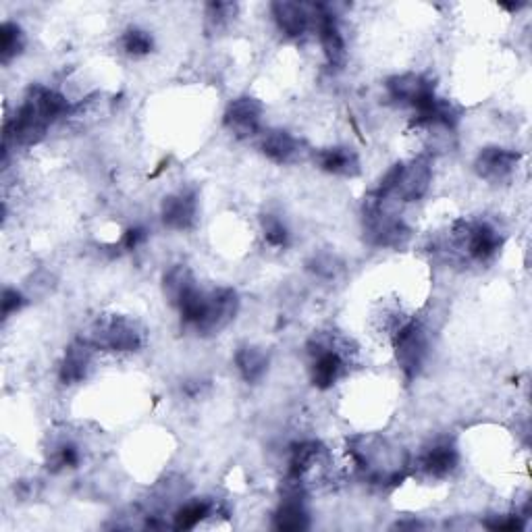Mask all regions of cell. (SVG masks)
I'll return each instance as SVG.
<instances>
[{
	"label": "cell",
	"mask_w": 532,
	"mask_h": 532,
	"mask_svg": "<svg viewBox=\"0 0 532 532\" xmlns=\"http://www.w3.org/2000/svg\"><path fill=\"white\" fill-rule=\"evenodd\" d=\"M431 183H433L431 156L422 154L412 158L408 163L393 165L377 185V190L372 192V196L402 206L422 200L431 190Z\"/></svg>",
	"instance_id": "cell-1"
},
{
	"label": "cell",
	"mask_w": 532,
	"mask_h": 532,
	"mask_svg": "<svg viewBox=\"0 0 532 532\" xmlns=\"http://www.w3.org/2000/svg\"><path fill=\"white\" fill-rule=\"evenodd\" d=\"M501 244L503 237L493 223L481 219H460L451 225L443 242V250L454 258L483 264L501 250Z\"/></svg>",
	"instance_id": "cell-2"
},
{
	"label": "cell",
	"mask_w": 532,
	"mask_h": 532,
	"mask_svg": "<svg viewBox=\"0 0 532 532\" xmlns=\"http://www.w3.org/2000/svg\"><path fill=\"white\" fill-rule=\"evenodd\" d=\"M350 341L335 333H316L308 343L310 381L318 389H331L348 372Z\"/></svg>",
	"instance_id": "cell-3"
},
{
	"label": "cell",
	"mask_w": 532,
	"mask_h": 532,
	"mask_svg": "<svg viewBox=\"0 0 532 532\" xmlns=\"http://www.w3.org/2000/svg\"><path fill=\"white\" fill-rule=\"evenodd\" d=\"M98 352H138L144 345V329L136 318L123 314H104L88 327L84 337Z\"/></svg>",
	"instance_id": "cell-4"
},
{
	"label": "cell",
	"mask_w": 532,
	"mask_h": 532,
	"mask_svg": "<svg viewBox=\"0 0 532 532\" xmlns=\"http://www.w3.org/2000/svg\"><path fill=\"white\" fill-rule=\"evenodd\" d=\"M333 470L329 449L318 441H304L291 449L287 483H294L306 491V487L323 483Z\"/></svg>",
	"instance_id": "cell-5"
},
{
	"label": "cell",
	"mask_w": 532,
	"mask_h": 532,
	"mask_svg": "<svg viewBox=\"0 0 532 532\" xmlns=\"http://www.w3.org/2000/svg\"><path fill=\"white\" fill-rule=\"evenodd\" d=\"M391 343L399 368L404 370L408 379H414L431 354V335L427 327L416 321V318H410V321L393 335Z\"/></svg>",
	"instance_id": "cell-6"
},
{
	"label": "cell",
	"mask_w": 532,
	"mask_h": 532,
	"mask_svg": "<svg viewBox=\"0 0 532 532\" xmlns=\"http://www.w3.org/2000/svg\"><path fill=\"white\" fill-rule=\"evenodd\" d=\"M239 310V298L231 287H217L206 291V300L194 331L198 335H215L233 323Z\"/></svg>",
	"instance_id": "cell-7"
},
{
	"label": "cell",
	"mask_w": 532,
	"mask_h": 532,
	"mask_svg": "<svg viewBox=\"0 0 532 532\" xmlns=\"http://www.w3.org/2000/svg\"><path fill=\"white\" fill-rule=\"evenodd\" d=\"M385 90L393 102L410 106L414 113L424 111L437 98L431 79L418 73H402L389 77Z\"/></svg>",
	"instance_id": "cell-8"
},
{
	"label": "cell",
	"mask_w": 532,
	"mask_h": 532,
	"mask_svg": "<svg viewBox=\"0 0 532 532\" xmlns=\"http://www.w3.org/2000/svg\"><path fill=\"white\" fill-rule=\"evenodd\" d=\"M460 466V451L449 439H437L429 447H424L412 468L431 481H443L449 478Z\"/></svg>",
	"instance_id": "cell-9"
},
{
	"label": "cell",
	"mask_w": 532,
	"mask_h": 532,
	"mask_svg": "<svg viewBox=\"0 0 532 532\" xmlns=\"http://www.w3.org/2000/svg\"><path fill=\"white\" fill-rule=\"evenodd\" d=\"M262 113L264 106L252 96L235 98L225 111V127L239 140L258 138L262 131Z\"/></svg>",
	"instance_id": "cell-10"
},
{
	"label": "cell",
	"mask_w": 532,
	"mask_h": 532,
	"mask_svg": "<svg viewBox=\"0 0 532 532\" xmlns=\"http://www.w3.org/2000/svg\"><path fill=\"white\" fill-rule=\"evenodd\" d=\"M518 163H520V152L501 146H487L476 156L474 171L487 183L497 185L508 181L516 173Z\"/></svg>",
	"instance_id": "cell-11"
},
{
	"label": "cell",
	"mask_w": 532,
	"mask_h": 532,
	"mask_svg": "<svg viewBox=\"0 0 532 532\" xmlns=\"http://www.w3.org/2000/svg\"><path fill=\"white\" fill-rule=\"evenodd\" d=\"M258 150L277 165H291L306 154L304 142L285 129H262Z\"/></svg>",
	"instance_id": "cell-12"
},
{
	"label": "cell",
	"mask_w": 532,
	"mask_h": 532,
	"mask_svg": "<svg viewBox=\"0 0 532 532\" xmlns=\"http://www.w3.org/2000/svg\"><path fill=\"white\" fill-rule=\"evenodd\" d=\"M161 217L169 229L188 231L198 221V196L192 190H181L167 196L161 204Z\"/></svg>",
	"instance_id": "cell-13"
},
{
	"label": "cell",
	"mask_w": 532,
	"mask_h": 532,
	"mask_svg": "<svg viewBox=\"0 0 532 532\" xmlns=\"http://www.w3.org/2000/svg\"><path fill=\"white\" fill-rule=\"evenodd\" d=\"M271 11L277 28L287 38H302L308 30L314 28V5L279 0V3L271 5Z\"/></svg>",
	"instance_id": "cell-14"
},
{
	"label": "cell",
	"mask_w": 532,
	"mask_h": 532,
	"mask_svg": "<svg viewBox=\"0 0 532 532\" xmlns=\"http://www.w3.org/2000/svg\"><path fill=\"white\" fill-rule=\"evenodd\" d=\"M98 350L94 348L92 343H88L84 337L73 341L67 352L65 358L61 362V370H59V377L63 385H77L88 379L92 364H94V354Z\"/></svg>",
	"instance_id": "cell-15"
},
{
	"label": "cell",
	"mask_w": 532,
	"mask_h": 532,
	"mask_svg": "<svg viewBox=\"0 0 532 532\" xmlns=\"http://www.w3.org/2000/svg\"><path fill=\"white\" fill-rule=\"evenodd\" d=\"M314 163L318 169L337 177H356L360 173V158L348 146H331L316 150Z\"/></svg>",
	"instance_id": "cell-16"
},
{
	"label": "cell",
	"mask_w": 532,
	"mask_h": 532,
	"mask_svg": "<svg viewBox=\"0 0 532 532\" xmlns=\"http://www.w3.org/2000/svg\"><path fill=\"white\" fill-rule=\"evenodd\" d=\"M221 505L212 499H192L185 501L181 508L173 514L171 528L175 530H192L202 526L206 520L221 516Z\"/></svg>",
	"instance_id": "cell-17"
},
{
	"label": "cell",
	"mask_w": 532,
	"mask_h": 532,
	"mask_svg": "<svg viewBox=\"0 0 532 532\" xmlns=\"http://www.w3.org/2000/svg\"><path fill=\"white\" fill-rule=\"evenodd\" d=\"M269 364H271L269 354L258 348V345L248 343L235 352V366L246 383L262 381L266 370H269Z\"/></svg>",
	"instance_id": "cell-18"
},
{
	"label": "cell",
	"mask_w": 532,
	"mask_h": 532,
	"mask_svg": "<svg viewBox=\"0 0 532 532\" xmlns=\"http://www.w3.org/2000/svg\"><path fill=\"white\" fill-rule=\"evenodd\" d=\"M196 277L192 273V269L188 264H173L171 269L165 273L163 279V294L169 300L171 306H179L183 302V298L190 294L192 289H196Z\"/></svg>",
	"instance_id": "cell-19"
},
{
	"label": "cell",
	"mask_w": 532,
	"mask_h": 532,
	"mask_svg": "<svg viewBox=\"0 0 532 532\" xmlns=\"http://www.w3.org/2000/svg\"><path fill=\"white\" fill-rule=\"evenodd\" d=\"M25 48V34L17 23H3L0 25V61L3 65L17 59Z\"/></svg>",
	"instance_id": "cell-20"
},
{
	"label": "cell",
	"mask_w": 532,
	"mask_h": 532,
	"mask_svg": "<svg viewBox=\"0 0 532 532\" xmlns=\"http://www.w3.org/2000/svg\"><path fill=\"white\" fill-rule=\"evenodd\" d=\"M237 5L235 3H210L206 5V32L208 34H219L229 28V23L237 15Z\"/></svg>",
	"instance_id": "cell-21"
},
{
	"label": "cell",
	"mask_w": 532,
	"mask_h": 532,
	"mask_svg": "<svg viewBox=\"0 0 532 532\" xmlns=\"http://www.w3.org/2000/svg\"><path fill=\"white\" fill-rule=\"evenodd\" d=\"M121 50L125 52L127 57H133V59H140V57H146L152 52L154 48V40L150 36V32L146 30H140V28H131L127 30L121 40Z\"/></svg>",
	"instance_id": "cell-22"
},
{
	"label": "cell",
	"mask_w": 532,
	"mask_h": 532,
	"mask_svg": "<svg viewBox=\"0 0 532 532\" xmlns=\"http://www.w3.org/2000/svg\"><path fill=\"white\" fill-rule=\"evenodd\" d=\"M79 462H82V454H79V447L71 441H61L50 449L48 468H52L55 472L77 468Z\"/></svg>",
	"instance_id": "cell-23"
},
{
	"label": "cell",
	"mask_w": 532,
	"mask_h": 532,
	"mask_svg": "<svg viewBox=\"0 0 532 532\" xmlns=\"http://www.w3.org/2000/svg\"><path fill=\"white\" fill-rule=\"evenodd\" d=\"M262 235H264V242L275 250H283L289 244V229L285 221L277 215L262 217Z\"/></svg>",
	"instance_id": "cell-24"
},
{
	"label": "cell",
	"mask_w": 532,
	"mask_h": 532,
	"mask_svg": "<svg viewBox=\"0 0 532 532\" xmlns=\"http://www.w3.org/2000/svg\"><path fill=\"white\" fill-rule=\"evenodd\" d=\"M526 514H499L491 516L485 526L491 530H522Z\"/></svg>",
	"instance_id": "cell-25"
},
{
	"label": "cell",
	"mask_w": 532,
	"mask_h": 532,
	"mask_svg": "<svg viewBox=\"0 0 532 532\" xmlns=\"http://www.w3.org/2000/svg\"><path fill=\"white\" fill-rule=\"evenodd\" d=\"M146 237H148V231L144 229V227H131V229H127L125 233H123V237H121V242H119V248L123 250V252H131V250H136V248H140L144 242H146Z\"/></svg>",
	"instance_id": "cell-26"
},
{
	"label": "cell",
	"mask_w": 532,
	"mask_h": 532,
	"mask_svg": "<svg viewBox=\"0 0 532 532\" xmlns=\"http://www.w3.org/2000/svg\"><path fill=\"white\" fill-rule=\"evenodd\" d=\"M23 304H25V300H23V296L19 294V291L7 287L5 294H3V318H5V321H7V318H11L13 314H17L23 308Z\"/></svg>",
	"instance_id": "cell-27"
}]
</instances>
